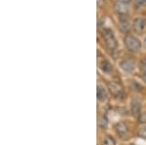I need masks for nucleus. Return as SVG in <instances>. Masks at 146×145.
Instances as JSON below:
<instances>
[{
	"label": "nucleus",
	"instance_id": "obj_3",
	"mask_svg": "<svg viewBox=\"0 0 146 145\" xmlns=\"http://www.w3.org/2000/svg\"><path fill=\"white\" fill-rule=\"evenodd\" d=\"M115 130H116V134L119 135V137H121L122 139L129 138V127L124 122L117 123L116 126H115Z\"/></svg>",
	"mask_w": 146,
	"mask_h": 145
},
{
	"label": "nucleus",
	"instance_id": "obj_1",
	"mask_svg": "<svg viewBox=\"0 0 146 145\" xmlns=\"http://www.w3.org/2000/svg\"><path fill=\"white\" fill-rule=\"evenodd\" d=\"M102 37L105 41V44L108 47V49L110 50H115L118 46L117 44L116 37L114 36V33L112 32V30H110L109 28H104L102 30Z\"/></svg>",
	"mask_w": 146,
	"mask_h": 145
},
{
	"label": "nucleus",
	"instance_id": "obj_7",
	"mask_svg": "<svg viewBox=\"0 0 146 145\" xmlns=\"http://www.w3.org/2000/svg\"><path fill=\"white\" fill-rule=\"evenodd\" d=\"M108 88H109L110 93H112L114 97H121L124 93V90L122 88V86L120 84L117 83H111L108 85Z\"/></svg>",
	"mask_w": 146,
	"mask_h": 145
},
{
	"label": "nucleus",
	"instance_id": "obj_12",
	"mask_svg": "<svg viewBox=\"0 0 146 145\" xmlns=\"http://www.w3.org/2000/svg\"><path fill=\"white\" fill-rule=\"evenodd\" d=\"M119 26L120 28H121V30L123 32H128L129 30V23L128 21L126 20H121L119 23Z\"/></svg>",
	"mask_w": 146,
	"mask_h": 145
},
{
	"label": "nucleus",
	"instance_id": "obj_14",
	"mask_svg": "<svg viewBox=\"0 0 146 145\" xmlns=\"http://www.w3.org/2000/svg\"><path fill=\"white\" fill-rule=\"evenodd\" d=\"M107 125H108V121H107L106 117L102 116L100 118V127L101 128H107Z\"/></svg>",
	"mask_w": 146,
	"mask_h": 145
},
{
	"label": "nucleus",
	"instance_id": "obj_17",
	"mask_svg": "<svg viewBox=\"0 0 146 145\" xmlns=\"http://www.w3.org/2000/svg\"><path fill=\"white\" fill-rule=\"evenodd\" d=\"M135 4L137 7H144L146 6V0H135Z\"/></svg>",
	"mask_w": 146,
	"mask_h": 145
},
{
	"label": "nucleus",
	"instance_id": "obj_5",
	"mask_svg": "<svg viewBox=\"0 0 146 145\" xmlns=\"http://www.w3.org/2000/svg\"><path fill=\"white\" fill-rule=\"evenodd\" d=\"M133 30L136 32V33L140 34L142 33L143 31L145 30V27H146V21L144 19L142 18H137L133 21Z\"/></svg>",
	"mask_w": 146,
	"mask_h": 145
},
{
	"label": "nucleus",
	"instance_id": "obj_19",
	"mask_svg": "<svg viewBox=\"0 0 146 145\" xmlns=\"http://www.w3.org/2000/svg\"><path fill=\"white\" fill-rule=\"evenodd\" d=\"M103 3H104V0H98V6H101Z\"/></svg>",
	"mask_w": 146,
	"mask_h": 145
},
{
	"label": "nucleus",
	"instance_id": "obj_15",
	"mask_svg": "<svg viewBox=\"0 0 146 145\" xmlns=\"http://www.w3.org/2000/svg\"><path fill=\"white\" fill-rule=\"evenodd\" d=\"M138 136L146 140V126L140 128V130H138Z\"/></svg>",
	"mask_w": 146,
	"mask_h": 145
},
{
	"label": "nucleus",
	"instance_id": "obj_8",
	"mask_svg": "<svg viewBox=\"0 0 146 145\" xmlns=\"http://www.w3.org/2000/svg\"><path fill=\"white\" fill-rule=\"evenodd\" d=\"M120 67H121L125 72H127V73H131V72L135 71V64L129 60H122L121 64H120Z\"/></svg>",
	"mask_w": 146,
	"mask_h": 145
},
{
	"label": "nucleus",
	"instance_id": "obj_18",
	"mask_svg": "<svg viewBox=\"0 0 146 145\" xmlns=\"http://www.w3.org/2000/svg\"><path fill=\"white\" fill-rule=\"evenodd\" d=\"M140 69H141V71H143V73H144V72H146V58H145L144 60H143L142 62H141Z\"/></svg>",
	"mask_w": 146,
	"mask_h": 145
},
{
	"label": "nucleus",
	"instance_id": "obj_9",
	"mask_svg": "<svg viewBox=\"0 0 146 145\" xmlns=\"http://www.w3.org/2000/svg\"><path fill=\"white\" fill-rule=\"evenodd\" d=\"M96 95H98V99L100 101H104L107 99V92L102 86L98 85L96 88Z\"/></svg>",
	"mask_w": 146,
	"mask_h": 145
},
{
	"label": "nucleus",
	"instance_id": "obj_21",
	"mask_svg": "<svg viewBox=\"0 0 146 145\" xmlns=\"http://www.w3.org/2000/svg\"><path fill=\"white\" fill-rule=\"evenodd\" d=\"M121 1H124V2H127V3H128V2H129L131 0H121Z\"/></svg>",
	"mask_w": 146,
	"mask_h": 145
},
{
	"label": "nucleus",
	"instance_id": "obj_20",
	"mask_svg": "<svg viewBox=\"0 0 146 145\" xmlns=\"http://www.w3.org/2000/svg\"><path fill=\"white\" fill-rule=\"evenodd\" d=\"M142 77H143V80H144V81L146 82V72H144V73H143Z\"/></svg>",
	"mask_w": 146,
	"mask_h": 145
},
{
	"label": "nucleus",
	"instance_id": "obj_4",
	"mask_svg": "<svg viewBox=\"0 0 146 145\" xmlns=\"http://www.w3.org/2000/svg\"><path fill=\"white\" fill-rule=\"evenodd\" d=\"M115 12L118 14L119 16H126L129 12V5L127 2L124 1H117L114 4Z\"/></svg>",
	"mask_w": 146,
	"mask_h": 145
},
{
	"label": "nucleus",
	"instance_id": "obj_11",
	"mask_svg": "<svg viewBox=\"0 0 146 145\" xmlns=\"http://www.w3.org/2000/svg\"><path fill=\"white\" fill-rule=\"evenodd\" d=\"M101 145H116V142H115L112 136L106 135V136L103 137L102 141H101Z\"/></svg>",
	"mask_w": 146,
	"mask_h": 145
},
{
	"label": "nucleus",
	"instance_id": "obj_6",
	"mask_svg": "<svg viewBox=\"0 0 146 145\" xmlns=\"http://www.w3.org/2000/svg\"><path fill=\"white\" fill-rule=\"evenodd\" d=\"M140 111H141V103H140L139 99L135 97V99H133L131 101V112L133 116L138 118V116H139L141 113Z\"/></svg>",
	"mask_w": 146,
	"mask_h": 145
},
{
	"label": "nucleus",
	"instance_id": "obj_13",
	"mask_svg": "<svg viewBox=\"0 0 146 145\" xmlns=\"http://www.w3.org/2000/svg\"><path fill=\"white\" fill-rule=\"evenodd\" d=\"M131 90L135 91V92H140L142 90V87L136 81H131Z\"/></svg>",
	"mask_w": 146,
	"mask_h": 145
},
{
	"label": "nucleus",
	"instance_id": "obj_10",
	"mask_svg": "<svg viewBox=\"0 0 146 145\" xmlns=\"http://www.w3.org/2000/svg\"><path fill=\"white\" fill-rule=\"evenodd\" d=\"M100 69L102 72H104V73H110V72L113 70V66L112 64H110L108 60H103L102 62H100Z\"/></svg>",
	"mask_w": 146,
	"mask_h": 145
},
{
	"label": "nucleus",
	"instance_id": "obj_16",
	"mask_svg": "<svg viewBox=\"0 0 146 145\" xmlns=\"http://www.w3.org/2000/svg\"><path fill=\"white\" fill-rule=\"evenodd\" d=\"M138 122L140 124H146V111L140 113V115L138 116Z\"/></svg>",
	"mask_w": 146,
	"mask_h": 145
},
{
	"label": "nucleus",
	"instance_id": "obj_2",
	"mask_svg": "<svg viewBox=\"0 0 146 145\" xmlns=\"http://www.w3.org/2000/svg\"><path fill=\"white\" fill-rule=\"evenodd\" d=\"M125 46L131 52H137L141 48V43L137 38L133 36H127L125 38Z\"/></svg>",
	"mask_w": 146,
	"mask_h": 145
},
{
	"label": "nucleus",
	"instance_id": "obj_22",
	"mask_svg": "<svg viewBox=\"0 0 146 145\" xmlns=\"http://www.w3.org/2000/svg\"><path fill=\"white\" fill-rule=\"evenodd\" d=\"M145 45H146V39H145Z\"/></svg>",
	"mask_w": 146,
	"mask_h": 145
}]
</instances>
